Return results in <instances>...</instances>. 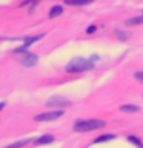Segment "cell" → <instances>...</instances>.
I'll return each mask as SVG.
<instances>
[{"label":"cell","mask_w":143,"mask_h":148,"mask_svg":"<svg viewBox=\"0 0 143 148\" xmlns=\"http://www.w3.org/2000/svg\"><path fill=\"white\" fill-rule=\"evenodd\" d=\"M62 12H63V8L60 6V5H55V6H52V8L49 9V14H48V17H49V18H54V17L60 16Z\"/></svg>","instance_id":"cell-10"},{"label":"cell","mask_w":143,"mask_h":148,"mask_svg":"<svg viewBox=\"0 0 143 148\" xmlns=\"http://www.w3.org/2000/svg\"><path fill=\"white\" fill-rule=\"evenodd\" d=\"M106 125L105 120H100V119H88V120H83V119H78L74 122V127L72 130L76 133H88V131H95V130H100Z\"/></svg>","instance_id":"cell-1"},{"label":"cell","mask_w":143,"mask_h":148,"mask_svg":"<svg viewBox=\"0 0 143 148\" xmlns=\"http://www.w3.org/2000/svg\"><path fill=\"white\" fill-rule=\"evenodd\" d=\"M120 111L122 113H129V114H134V113H138L140 108L137 105H122L120 106Z\"/></svg>","instance_id":"cell-7"},{"label":"cell","mask_w":143,"mask_h":148,"mask_svg":"<svg viewBox=\"0 0 143 148\" xmlns=\"http://www.w3.org/2000/svg\"><path fill=\"white\" fill-rule=\"evenodd\" d=\"M134 77H136L138 82H142V83H143V71H137L136 74H134Z\"/></svg>","instance_id":"cell-15"},{"label":"cell","mask_w":143,"mask_h":148,"mask_svg":"<svg viewBox=\"0 0 143 148\" xmlns=\"http://www.w3.org/2000/svg\"><path fill=\"white\" fill-rule=\"evenodd\" d=\"M29 142H31V139H25V140H18L16 143H11V145H6L3 148H22V147H25L26 143H29Z\"/></svg>","instance_id":"cell-12"},{"label":"cell","mask_w":143,"mask_h":148,"mask_svg":"<svg viewBox=\"0 0 143 148\" xmlns=\"http://www.w3.org/2000/svg\"><path fill=\"white\" fill-rule=\"evenodd\" d=\"M94 68V63L91 60H86V59H76L72 62H69L66 65V73H71V74H78V73H85V71H89V69Z\"/></svg>","instance_id":"cell-2"},{"label":"cell","mask_w":143,"mask_h":148,"mask_svg":"<svg viewBox=\"0 0 143 148\" xmlns=\"http://www.w3.org/2000/svg\"><path fill=\"white\" fill-rule=\"evenodd\" d=\"M114 137H115V136H114V134H111V133H109V134H101V136H99V137L94 140V143H103V142L112 140Z\"/></svg>","instance_id":"cell-11"},{"label":"cell","mask_w":143,"mask_h":148,"mask_svg":"<svg viewBox=\"0 0 143 148\" xmlns=\"http://www.w3.org/2000/svg\"><path fill=\"white\" fill-rule=\"evenodd\" d=\"M95 29H97V26H94V25H92V26H88L86 32H88V34H92V32H95Z\"/></svg>","instance_id":"cell-16"},{"label":"cell","mask_w":143,"mask_h":148,"mask_svg":"<svg viewBox=\"0 0 143 148\" xmlns=\"http://www.w3.org/2000/svg\"><path fill=\"white\" fill-rule=\"evenodd\" d=\"M115 36H117L120 40H128L129 37H131L129 32H123V31H120V29H115Z\"/></svg>","instance_id":"cell-14"},{"label":"cell","mask_w":143,"mask_h":148,"mask_svg":"<svg viewBox=\"0 0 143 148\" xmlns=\"http://www.w3.org/2000/svg\"><path fill=\"white\" fill-rule=\"evenodd\" d=\"M54 142V136L51 134H45L39 139H35V145H46V143H52Z\"/></svg>","instance_id":"cell-6"},{"label":"cell","mask_w":143,"mask_h":148,"mask_svg":"<svg viewBox=\"0 0 143 148\" xmlns=\"http://www.w3.org/2000/svg\"><path fill=\"white\" fill-rule=\"evenodd\" d=\"M5 108V102H0V111H2Z\"/></svg>","instance_id":"cell-17"},{"label":"cell","mask_w":143,"mask_h":148,"mask_svg":"<svg viewBox=\"0 0 143 148\" xmlns=\"http://www.w3.org/2000/svg\"><path fill=\"white\" fill-rule=\"evenodd\" d=\"M72 102L65 99V97H51V99L46 102V106H49V108H66V106H71Z\"/></svg>","instance_id":"cell-5"},{"label":"cell","mask_w":143,"mask_h":148,"mask_svg":"<svg viewBox=\"0 0 143 148\" xmlns=\"http://www.w3.org/2000/svg\"><path fill=\"white\" fill-rule=\"evenodd\" d=\"M94 0H65L66 5H71V6H83V5H89Z\"/></svg>","instance_id":"cell-9"},{"label":"cell","mask_w":143,"mask_h":148,"mask_svg":"<svg viewBox=\"0 0 143 148\" xmlns=\"http://www.w3.org/2000/svg\"><path fill=\"white\" fill-rule=\"evenodd\" d=\"M128 140L131 142V143H134V145H136L137 148H143L142 140H140V139H138L137 136H134V134H129V136H128Z\"/></svg>","instance_id":"cell-13"},{"label":"cell","mask_w":143,"mask_h":148,"mask_svg":"<svg viewBox=\"0 0 143 148\" xmlns=\"http://www.w3.org/2000/svg\"><path fill=\"white\" fill-rule=\"evenodd\" d=\"M143 23V16H137V17H131L125 22L126 26H136V25H142Z\"/></svg>","instance_id":"cell-8"},{"label":"cell","mask_w":143,"mask_h":148,"mask_svg":"<svg viewBox=\"0 0 143 148\" xmlns=\"http://www.w3.org/2000/svg\"><path fill=\"white\" fill-rule=\"evenodd\" d=\"M16 57L18 59L23 66H34V65L39 62V56L34 54V53H29V51H23V53H17L14 54Z\"/></svg>","instance_id":"cell-3"},{"label":"cell","mask_w":143,"mask_h":148,"mask_svg":"<svg viewBox=\"0 0 143 148\" xmlns=\"http://www.w3.org/2000/svg\"><path fill=\"white\" fill-rule=\"evenodd\" d=\"M63 114H65V111H63V110L46 111V113H42V114L34 116V120H35V122H49V120H55V119L62 117Z\"/></svg>","instance_id":"cell-4"}]
</instances>
